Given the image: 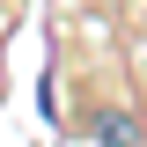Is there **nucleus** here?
I'll return each instance as SVG.
<instances>
[{
	"label": "nucleus",
	"instance_id": "obj_1",
	"mask_svg": "<svg viewBox=\"0 0 147 147\" xmlns=\"http://www.w3.org/2000/svg\"><path fill=\"white\" fill-rule=\"evenodd\" d=\"M88 147H140V118H132V110H96Z\"/></svg>",
	"mask_w": 147,
	"mask_h": 147
}]
</instances>
